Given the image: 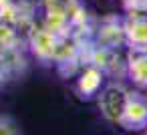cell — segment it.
<instances>
[{
	"instance_id": "obj_1",
	"label": "cell",
	"mask_w": 147,
	"mask_h": 135,
	"mask_svg": "<svg viewBox=\"0 0 147 135\" xmlns=\"http://www.w3.org/2000/svg\"><path fill=\"white\" fill-rule=\"evenodd\" d=\"M127 63H129V47H115V49H101L91 45V65L99 67L105 77L109 79H125L127 77Z\"/></svg>"
},
{
	"instance_id": "obj_2",
	"label": "cell",
	"mask_w": 147,
	"mask_h": 135,
	"mask_svg": "<svg viewBox=\"0 0 147 135\" xmlns=\"http://www.w3.org/2000/svg\"><path fill=\"white\" fill-rule=\"evenodd\" d=\"M129 93L131 91L119 81L103 85L101 91L97 93V105L101 109V115L107 121L119 125V119H121V115L125 111V105L129 101Z\"/></svg>"
},
{
	"instance_id": "obj_3",
	"label": "cell",
	"mask_w": 147,
	"mask_h": 135,
	"mask_svg": "<svg viewBox=\"0 0 147 135\" xmlns=\"http://www.w3.org/2000/svg\"><path fill=\"white\" fill-rule=\"evenodd\" d=\"M91 45L101 47V49H115V47H125V28H123V18L109 14L101 20H93L91 28Z\"/></svg>"
},
{
	"instance_id": "obj_4",
	"label": "cell",
	"mask_w": 147,
	"mask_h": 135,
	"mask_svg": "<svg viewBox=\"0 0 147 135\" xmlns=\"http://www.w3.org/2000/svg\"><path fill=\"white\" fill-rule=\"evenodd\" d=\"M63 34H55L53 30H49L47 26H42L36 18L34 26L30 28L28 36H26V47L30 49V53L42 61V63H55L57 57V49H59V38Z\"/></svg>"
},
{
	"instance_id": "obj_5",
	"label": "cell",
	"mask_w": 147,
	"mask_h": 135,
	"mask_svg": "<svg viewBox=\"0 0 147 135\" xmlns=\"http://www.w3.org/2000/svg\"><path fill=\"white\" fill-rule=\"evenodd\" d=\"M119 127L129 129V131L147 129V95L145 93L141 91L129 93V101L119 119Z\"/></svg>"
},
{
	"instance_id": "obj_6",
	"label": "cell",
	"mask_w": 147,
	"mask_h": 135,
	"mask_svg": "<svg viewBox=\"0 0 147 135\" xmlns=\"http://www.w3.org/2000/svg\"><path fill=\"white\" fill-rule=\"evenodd\" d=\"M125 41L129 49H145L147 47V14L127 12L123 18Z\"/></svg>"
},
{
	"instance_id": "obj_7",
	"label": "cell",
	"mask_w": 147,
	"mask_h": 135,
	"mask_svg": "<svg viewBox=\"0 0 147 135\" xmlns=\"http://www.w3.org/2000/svg\"><path fill=\"white\" fill-rule=\"evenodd\" d=\"M75 79H77V93L81 97H85V99H91V97H95L101 91V87L105 85L107 77H105V73L99 67L87 65V67H83L77 73Z\"/></svg>"
},
{
	"instance_id": "obj_8",
	"label": "cell",
	"mask_w": 147,
	"mask_h": 135,
	"mask_svg": "<svg viewBox=\"0 0 147 135\" xmlns=\"http://www.w3.org/2000/svg\"><path fill=\"white\" fill-rule=\"evenodd\" d=\"M127 77L139 89L147 91V47L145 49H129Z\"/></svg>"
},
{
	"instance_id": "obj_9",
	"label": "cell",
	"mask_w": 147,
	"mask_h": 135,
	"mask_svg": "<svg viewBox=\"0 0 147 135\" xmlns=\"http://www.w3.org/2000/svg\"><path fill=\"white\" fill-rule=\"evenodd\" d=\"M81 0H38V10L40 14H55V16H65L69 18L71 24V16L81 8Z\"/></svg>"
},
{
	"instance_id": "obj_10",
	"label": "cell",
	"mask_w": 147,
	"mask_h": 135,
	"mask_svg": "<svg viewBox=\"0 0 147 135\" xmlns=\"http://www.w3.org/2000/svg\"><path fill=\"white\" fill-rule=\"evenodd\" d=\"M26 67V59L22 55V49L10 51L6 55H0V83H4L18 73H22Z\"/></svg>"
},
{
	"instance_id": "obj_11",
	"label": "cell",
	"mask_w": 147,
	"mask_h": 135,
	"mask_svg": "<svg viewBox=\"0 0 147 135\" xmlns=\"http://www.w3.org/2000/svg\"><path fill=\"white\" fill-rule=\"evenodd\" d=\"M14 133H18V129L14 127V123H10L8 119L0 117V135H14Z\"/></svg>"
}]
</instances>
